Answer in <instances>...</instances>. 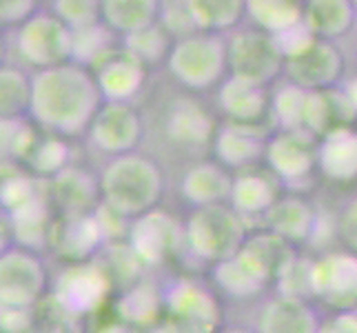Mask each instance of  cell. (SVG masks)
<instances>
[{
	"mask_svg": "<svg viewBox=\"0 0 357 333\" xmlns=\"http://www.w3.org/2000/svg\"><path fill=\"white\" fill-rule=\"evenodd\" d=\"M102 103L93 71L80 63L33 71L29 118L40 131L67 140L87 133Z\"/></svg>",
	"mask_w": 357,
	"mask_h": 333,
	"instance_id": "obj_1",
	"label": "cell"
},
{
	"mask_svg": "<svg viewBox=\"0 0 357 333\" xmlns=\"http://www.w3.org/2000/svg\"><path fill=\"white\" fill-rule=\"evenodd\" d=\"M295 256H298L295 246L275 236L273 231L264 229L249 233L236 256L213 267V282L229 298H257L275 285L280 274L291 265Z\"/></svg>",
	"mask_w": 357,
	"mask_h": 333,
	"instance_id": "obj_2",
	"label": "cell"
},
{
	"mask_svg": "<svg viewBox=\"0 0 357 333\" xmlns=\"http://www.w3.org/2000/svg\"><path fill=\"white\" fill-rule=\"evenodd\" d=\"M100 207L120 220H135L153 212L165 198V171L151 156L131 151L109 158L100 176Z\"/></svg>",
	"mask_w": 357,
	"mask_h": 333,
	"instance_id": "obj_3",
	"label": "cell"
},
{
	"mask_svg": "<svg viewBox=\"0 0 357 333\" xmlns=\"http://www.w3.org/2000/svg\"><path fill=\"white\" fill-rule=\"evenodd\" d=\"M167 69L182 89L204 94L220 87L229 78L227 36L193 31L180 36L171 45Z\"/></svg>",
	"mask_w": 357,
	"mask_h": 333,
	"instance_id": "obj_4",
	"label": "cell"
},
{
	"mask_svg": "<svg viewBox=\"0 0 357 333\" xmlns=\"http://www.w3.org/2000/svg\"><path fill=\"white\" fill-rule=\"evenodd\" d=\"M284 47V78L306 91H326L344 84L347 58L333 40L315 38L306 27L280 38Z\"/></svg>",
	"mask_w": 357,
	"mask_h": 333,
	"instance_id": "obj_5",
	"label": "cell"
},
{
	"mask_svg": "<svg viewBox=\"0 0 357 333\" xmlns=\"http://www.w3.org/2000/svg\"><path fill=\"white\" fill-rule=\"evenodd\" d=\"M246 238L249 225L229 202L193 209L184 222V249L211 267L236 256Z\"/></svg>",
	"mask_w": 357,
	"mask_h": 333,
	"instance_id": "obj_6",
	"label": "cell"
},
{
	"mask_svg": "<svg viewBox=\"0 0 357 333\" xmlns=\"http://www.w3.org/2000/svg\"><path fill=\"white\" fill-rule=\"evenodd\" d=\"M229 45V76L268 89L284 76V47L278 36L257 27H240L231 31Z\"/></svg>",
	"mask_w": 357,
	"mask_h": 333,
	"instance_id": "obj_7",
	"label": "cell"
},
{
	"mask_svg": "<svg viewBox=\"0 0 357 333\" xmlns=\"http://www.w3.org/2000/svg\"><path fill=\"white\" fill-rule=\"evenodd\" d=\"M73 31L54 11L38 9L14 31V54L24 69H49L71 60ZM31 71V73H33Z\"/></svg>",
	"mask_w": 357,
	"mask_h": 333,
	"instance_id": "obj_8",
	"label": "cell"
},
{
	"mask_svg": "<svg viewBox=\"0 0 357 333\" xmlns=\"http://www.w3.org/2000/svg\"><path fill=\"white\" fill-rule=\"evenodd\" d=\"M49 291V271L38 251L11 244L0 253V304L36 309Z\"/></svg>",
	"mask_w": 357,
	"mask_h": 333,
	"instance_id": "obj_9",
	"label": "cell"
},
{
	"mask_svg": "<svg viewBox=\"0 0 357 333\" xmlns=\"http://www.w3.org/2000/svg\"><path fill=\"white\" fill-rule=\"evenodd\" d=\"M165 313L174 333H218L222 316L215 293L193 278H180L165 291Z\"/></svg>",
	"mask_w": 357,
	"mask_h": 333,
	"instance_id": "obj_10",
	"label": "cell"
},
{
	"mask_svg": "<svg viewBox=\"0 0 357 333\" xmlns=\"http://www.w3.org/2000/svg\"><path fill=\"white\" fill-rule=\"evenodd\" d=\"M262 163L284 187L302 191L317 174V140L306 133L275 129L266 140Z\"/></svg>",
	"mask_w": 357,
	"mask_h": 333,
	"instance_id": "obj_11",
	"label": "cell"
},
{
	"mask_svg": "<svg viewBox=\"0 0 357 333\" xmlns=\"http://www.w3.org/2000/svg\"><path fill=\"white\" fill-rule=\"evenodd\" d=\"M109 291H112V278L107 269L96 260H87L69 262L58 274L49 293L58 304L82 320L100 309L109 298Z\"/></svg>",
	"mask_w": 357,
	"mask_h": 333,
	"instance_id": "obj_12",
	"label": "cell"
},
{
	"mask_svg": "<svg viewBox=\"0 0 357 333\" xmlns=\"http://www.w3.org/2000/svg\"><path fill=\"white\" fill-rule=\"evenodd\" d=\"M313 300L331 311H357V256L347 249L326 251L313 260Z\"/></svg>",
	"mask_w": 357,
	"mask_h": 333,
	"instance_id": "obj_13",
	"label": "cell"
},
{
	"mask_svg": "<svg viewBox=\"0 0 357 333\" xmlns=\"http://www.w3.org/2000/svg\"><path fill=\"white\" fill-rule=\"evenodd\" d=\"M127 240L131 253L142 265L160 267L184 249V225L158 207L153 212L131 220Z\"/></svg>",
	"mask_w": 357,
	"mask_h": 333,
	"instance_id": "obj_14",
	"label": "cell"
},
{
	"mask_svg": "<svg viewBox=\"0 0 357 333\" xmlns=\"http://www.w3.org/2000/svg\"><path fill=\"white\" fill-rule=\"evenodd\" d=\"M89 142L109 158L138 149L144 138V120L133 103H102L87 129Z\"/></svg>",
	"mask_w": 357,
	"mask_h": 333,
	"instance_id": "obj_15",
	"label": "cell"
},
{
	"mask_svg": "<svg viewBox=\"0 0 357 333\" xmlns=\"http://www.w3.org/2000/svg\"><path fill=\"white\" fill-rule=\"evenodd\" d=\"M273 131L260 125H238V122H222L211 142L213 160L227 167L231 174L257 167L264 160L266 140Z\"/></svg>",
	"mask_w": 357,
	"mask_h": 333,
	"instance_id": "obj_16",
	"label": "cell"
},
{
	"mask_svg": "<svg viewBox=\"0 0 357 333\" xmlns=\"http://www.w3.org/2000/svg\"><path fill=\"white\" fill-rule=\"evenodd\" d=\"M105 103H133L146 84L149 67L125 47H116L91 67Z\"/></svg>",
	"mask_w": 357,
	"mask_h": 333,
	"instance_id": "obj_17",
	"label": "cell"
},
{
	"mask_svg": "<svg viewBox=\"0 0 357 333\" xmlns=\"http://www.w3.org/2000/svg\"><path fill=\"white\" fill-rule=\"evenodd\" d=\"M282 184L266 167H251L233 174V187L229 195V205L236 209L238 216L249 225V222H264L271 207L278 202Z\"/></svg>",
	"mask_w": 357,
	"mask_h": 333,
	"instance_id": "obj_18",
	"label": "cell"
},
{
	"mask_svg": "<svg viewBox=\"0 0 357 333\" xmlns=\"http://www.w3.org/2000/svg\"><path fill=\"white\" fill-rule=\"evenodd\" d=\"M47 200L63 218L96 214V207L100 205V184L87 169L71 165L47 180Z\"/></svg>",
	"mask_w": 357,
	"mask_h": 333,
	"instance_id": "obj_19",
	"label": "cell"
},
{
	"mask_svg": "<svg viewBox=\"0 0 357 333\" xmlns=\"http://www.w3.org/2000/svg\"><path fill=\"white\" fill-rule=\"evenodd\" d=\"M317 209L302 191H284L264 218V229L284 238L293 246L309 242L317 231Z\"/></svg>",
	"mask_w": 357,
	"mask_h": 333,
	"instance_id": "obj_20",
	"label": "cell"
},
{
	"mask_svg": "<svg viewBox=\"0 0 357 333\" xmlns=\"http://www.w3.org/2000/svg\"><path fill=\"white\" fill-rule=\"evenodd\" d=\"M218 122L213 114L208 111L198 98L182 96L171 105L165 131L171 142L178 147H187V149H198V147L211 145L218 131Z\"/></svg>",
	"mask_w": 357,
	"mask_h": 333,
	"instance_id": "obj_21",
	"label": "cell"
},
{
	"mask_svg": "<svg viewBox=\"0 0 357 333\" xmlns=\"http://www.w3.org/2000/svg\"><path fill=\"white\" fill-rule=\"evenodd\" d=\"M317 174L344 187L357 182V125L337 127L317 140Z\"/></svg>",
	"mask_w": 357,
	"mask_h": 333,
	"instance_id": "obj_22",
	"label": "cell"
},
{
	"mask_svg": "<svg viewBox=\"0 0 357 333\" xmlns=\"http://www.w3.org/2000/svg\"><path fill=\"white\" fill-rule=\"evenodd\" d=\"M107 238L105 222L98 214L60 218L54 227L52 244L58 246L69 262H87L93 260L96 251L100 249Z\"/></svg>",
	"mask_w": 357,
	"mask_h": 333,
	"instance_id": "obj_23",
	"label": "cell"
},
{
	"mask_svg": "<svg viewBox=\"0 0 357 333\" xmlns=\"http://www.w3.org/2000/svg\"><path fill=\"white\" fill-rule=\"evenodd\" d=\"M218 107L225 114L227 122L238 125H260L266 127L271 120V94L268 89L227 78L218 87Z\"/></svg>",
	"mask_w": 357,
	"mask_h": 333,
	"instance_id": "obj_24",
	"label": "cell"
},
{
	"mask_svg": "<svg viewBox=\"0 0 357 333\" xmlns=\"http://www.w3.org/2000/svg\"><path fill=\"white\" fill-rule=\"evenodd\" d=\"M322 318L309 300L278 293L257 313L255 333H317Z\"/></svg>",
	"mask_w": 357,
	"mask_h": 333,
	"instance_id": "obj_25",
	"label": "cell"
},
{
	"mask_svg": "<svg viewBox=\"0 0 357 333\" xmlns=\"http://www.w3.org/2000/svg\"><path fill=\"white\" fill-rule=\"evenodd\" d=\"M233 174L215 160H200L182 174L180 193L193 209L229 202Z\"/></svg>",
	"mask_w": 357,
	"mask_h": 333,
	"instance_id": "obj_26",
	"label": "cell"
},
{
	"mask_svg": "<svg viewBox=\"0 0 357 333\" xmlns=\"http://www.w3.org/2000/svg\"><path fill=\"white\" fill-rule=\"evenodd\" d=\"M357 9L353 0H306L304 27L315 38L342 40L355 29Z\"/></svg>",
	"mask_w": 357,
	"mask_h": 333,
	"instance_id": "obj_27",
	"label": "cell"
},
{
	"mask_svg": "<svg viewBox=\"0 0 357 333\" xmlns=\"http://www.w3.org/2000/svg\"><path fill=\"white\" fill-rule=\"evenodd\" d=\"M165 0H100V22L116 36L149 29L160 22Z\"/></svg>",
	"mask_w": 357,
	"mask_h": 333,
	"instance_id": "obj_28",
	"label": "cell"
},
{
	"mask_svg": "<svg viewBox=\"0 0 357 333\" xmlns=\"http://www.w3.org/2000/svg\"><path fill=\"white\" fill-rule=\"evenodd\" d=\"M306 0H246V20L271 36H287L304 27Z\"/></svg>",
	"mask_w": 357,
	"mask_h": 333,
	"instance_id": "obj_29",
	"label": "cell"
},
{
	"mask_svg": "<svg viewBox=\"0 0 357 333\" xmlns=\"http://www.w3.org/2000/svg\"><path fill=\"white\" fill-rule=\"evenodd\" d=\"M184 5L195 31L225 36L246 20V0H184Z\"/></svg>",
	"mask_w": 357,
	"mask_h": 333,
	"instance_id": "obj_30",
	"label": "cell"
},
{
	"mask_svg": "<svg viewBox=\"0 0 357 333\" xmlns=\"http://www.w3.org/2000/svg\"><path fill=\"white\" fill-rule=\"evenodd\" d=\"M309 105L311 91L287 80L271 94V120L278 129L309 135Z\"/></svg>",
	"mask_w": 357,
	"mask_h": 333,
	"instance_id": "obj_31",
	"label": "cell"
},
{
	"mask_svg": "<svg viewBox=\"0 0 357 333\" xmlns=\"http://www.w3.org/2000/svg\"><path fill=\"white\" fill-rule=\"evenodd\" d=\"M33 73L16 63L0 65V116L22 118L29 116Z\"/></svg>",
	"mask_w": 357,
	"mask_h": 333,
	"instance_id": "obj_32",
	"label": "cell"
},
{
	"mask_svg": "<svg viewBox=\"0 0 357 333\" xmlns=\"http://www.w3.org/2000/svg\"><path fill=\"white\" fill-rule=\"evenodd\" d=\"M69 154H71V149H69L67 138H60V135L40 131L22 165L27 167L36 178L47 182V180L56 178L60 171L71 167Z\"/></svg>",
	"mask_w": 357,
	"mask_h": 333,
	"instance_id": "obj_33",
	"label": "cell"
},
{
	"mask_svg": "<svg viewBox=\"0 0 357 333\" xmlns=\"http://www.w3.org/2000/svg\"><path fill=\"white\" fill-rule=\"evenodd\" d=\"M40 129L33 125L29 116L3 118L0 116V165L24 163L31 147L38 138Z\"/></svg>",
	"mask_w": 357,
	"mask_h": 333,
	"instance_id": "obj_34",
	"label": "cell"
},
{
	"mask_svg": "<svg viewBox=\"0 0 357 333\" xmlns=\"http://www.w3.org/2000/svg\"><path fill=\"white\" fill-rule=\"evenodd\" d=\"M174 36H171L162 24H153L149 29H142L138 34H131L127 38H122V47L131 52L135 58L144 63L146 67H155L165 60L171 52V45H174Z\"/></svg>",
	"mask_w": 357,
	"mask_h": 333,
	"instance_id": "obj_35",
	"label": "cell"
},
{
	"mask_svg": "<svg viewBox=\"0 0 357 333\" xmlns=\"http://www.w3.org/2000/svg\"><path fill=\"white\" fill-rule=\"evenodd\" d=\"M114 38H116V34L112 29H107L102 22L73 31L71 60L91 69L96 63H100L109 52H114L118 47V45H114Z\"/></svg>",
	"mask_w": 357,
	"mask_h": 333,
	"instance_id": "obj_36",
	"label": "cell"
},
{
	"mask_svg": "<svg viewBox=\"0 0 357 333\" xmlns=\"http://www.w3.org/2000/svg\"><path fill=\"white\" fill-rule=\"evenodd\" d=\"M52 11L71 31L100 22V0H52Z\"/></svg>",
	"mask_w": 357,
	"mask_h": 333,
	"instance_id": "obj_37",
	"label": "cell"
},
{
	"mask_svg": "<svg viewBox=\"0 0 357 333\" xmlns=\"http://www.w3.org/2000/svg\"><path fill=\"white\" fill-rule=\"evenodd\" d=\"M335 231L342 242V249L357 256V195L342 207L335 222Z\"/></svg>",
	"mask_w": 357,
	"mask_h": 333,
	"instance_id": "obj_38",
	"label": "cell"
},
{
	"mask_svg": "<svg viewBox=\"0 0 357 333\" xmlns=\"http://www.w3.org/2000/svg\"><path fill=\"white\" fill-rule=\"evenodd\" d=\"M40 0H0V27H18L38 11Z\"/></svg>",
	"mask_w": 357,
	"mask_h": 333,
	"instance_id": "obj_39",
	"label": "cell"
},
{
	"mask_svg": "<svg viewBox=\"0 0 357 333\" xmlns=\"http://www.w3.org/2000/svg\"><path fill=\"white\" fill-rule=\"evenodd\" d=\"M317 333H357V311H333L322 318Z\"/></svg>",
	"mask_w": 357,
	"mask_h": 333,
	"instance_id": "obj_40",
	"label": "cell"
},
{
	"mask_svg": "<svg viewBox=\"0 0 357 333\" xmlns=\"http://www.w3.org/2000/svg\"><path fill=\"white\" fill-rule=\"evenodd\" d=\"M11 244H16L14 240V222H11V216L0 207V253L7 251Z\"/></svg>",
	"mask_w": 357,
	"mask_h": 333,
	"instance_id": "obj_41",
	"label": "cell"
},
{
	"mask_svg": "<svg viewBox=\"0 0 357 333\" xmlns=\"http://www.w3.org/2000/svg\"><path fill=\"white\" fill-rule=\"evenodd\" d=\"M342 91L347 94L349 103H351V109H353V116H355V122H357V73H355V76L344 80Z\"/></svg>",
	"mask_w": 357,
	"mask_h": 333,
	"instance_id": "obj_42",
	"label": "cell"
},
{
	"mask_svg": "<svg viewBox=\"0 0 357 333\" xmlns=\"http://www.w3.org/2000/svg\"><path fill=\"white\" fill-rule=\"evenodd\" d=\"M218 333H255L251 329H242V327H233V329H220Z\"/></svg>",
	"mask_w": 357,
	"mask_h": 333,
	"instance_id": "obj_43",
	"label": "cell"
},
{
	"mask_svg": "<svg viewBox=\"0 0 357 333\" xmlns=\"http://www.w3.org/2000/svg\"><path fill=\"white\" fill-rule=\"evenodd\" d=\"M5 54H7V45H5V38H3V34H0V65L5 63Z\"/></svg>",
	"mask_w": 357,
	"mask_h": 333,
	"instance_id": "obj_44",
	"label": "cell"
},
{
	"mask_svg": "<svg viewBox=\"0 0 357 333\" xmlns=\"http://www.w3.org/2000/svg\"><path fill=\"white\" fill-rule=\"evenodd\" d=\"M355 54H357V38H355Z\"/></svg>",
	"mask_w": 357,
	"mask_h": 333,
	"instance_id": "obj_45",
	"label": "cell"
},
{
	"mask_svg": "<svg viewBox=\"0 0 357 333\" xmlns=\"http://www.w3.org/2000/svg\"><path fill=\"white\" fill-rule=\"evenodd\" d=\"M353 5H355V9H357V0H353Z\"/></svg>",
	"mask_w": 357,
	"mask_h": 333,
	"instance_id": "obj_46",
	"label": "cell"
},
{
	"mask_svg": "<svg viewBox=\"0 0 357 333\" xmlns=\"http://www.w3.org/2000/svg\"><path fill=\"white\" fill-rule=\"evenodd\" d=\"M122 333H133V331H122Z\"/></svg>",
	"mask_w": 357,
	"mask_h": 333,
	"instance_id": "obj_47",
	"label": "cell"
}]
</instances>
